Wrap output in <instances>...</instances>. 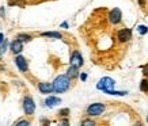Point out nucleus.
Here are the masks:
<instances>
[{"instance_id": "nucleus-1", "label": "nucleus", "mask_w": 148, "mask_h": 126, "mask_svg": "<svg viewBox=\"0 0 148 126\" xmlns=\"http://www.w3.org/2000/svg\"><path fill=\"white\" fill-rule=\"evenodd\" d=\"M53 86V91L57 92V94H61V92H65V91L69 88L71 86V79L67 76V75H60L54 79V81L52 83Z\"/></svg>"}, {"instance_id": "nucleus-2", "label": "nucleus", "mask_w": 148, "mask_h": 126, "mask_svg": "<svg viewBox=\"0 0 148 126\" xmlns=\"http://www.w3.org/2000/svg\"><path fill=\"white\" fill-rule=\"evenodd\" d=\"M116 84V81L113 80L112 77H102L101 80L98 81V84H97V88L101 91H105V92H108V91L113 90V87Z\"/></svg>"}, {"instance_id": "nucleus-3", "label": "nucleus", "mask_w": 148, "mask_h": 126, "mask_svg": "<svg viewBox=\"0 0 148 126\" xmlns=\"http://www.w3.org/2000/svg\"><path fill=\"white\" fill-rule=\"evenodd\" d=\"M105 111V104L103 103H92L87 108V114L90 117H98Z\"/></svg>"}, {"instance_id": "nucleus-4", "label": "nucleus", "mask_w": 148, "mask_h": 126, "mask_svg": "<svg viewBox=\"0 0 148 126\" xmlns=\"http://www.w3.org/2000/svg\"><path fill=\"white\" fill-rule=\"evenodd\" d=\"M23 110H25V113L27 115H32L36 111V103H34V100L30 96H25V99H23Z\"/></svg>"}, {"instance_id": "nucleus-5", "label": "nucleus", "mask_w": 148, "mask_h": 126, "mask_svg": "<svg viewBox=\"0 0 148 126\" xmlns=\"http://www.w3.org/2000/svg\"><path fill=\"white\" fill-rule=\"evenodd\" d=\"M121 18H122V14H121V10L120 8H114L110 11L109 14V19H110V22L113 25H117V23L121 22Z\"/></svg>"}, {"instance_id": "nucleus-6", "label": "nucleus", "mask_w": 148, "mask_h": 126, "mask_svg": "<svg viewBox=\"0 0 148 126\" xmlns=\"http://www.w3.org/2000/svg\"><path fill=\"white\" fill-rule=\"evenodd\" d=\"M117 38H118L120 42H128L132 38V31L129 29H122V30L117 33Z\"/></svg>"}, {"instance_id": "nucleus-7", "label": "nucleus", "mask_w": 148, "mask_h": 126, "mask_svg": "<svg viewBox=\"0 0 148 126\" xmlns=\"http://www.w3.org/2000/svg\"><path fill=\"white\" fill-rule=\"evenodd\" d=\"M71 65L77 67V68H80L82 65H83V57H82V54L79 53L77 50H75L71 56Z\"/></svg>"}, {"instance_id": "nucleus-8", "label": "nucleus", "mask_w": 148, "mask_h": 126, "mask_svg": "<svg viewBox=\"0 0 148 126\" xmlns=\"http://www.w3.org/2000/svg\"><path fill=\"white\" fill-rule=\"evenodd\" d=\"M15 64H16V67H18L22 72H27L29 65H27V61H26V59H25L23 56H16V59H15Z\"/></svg>"}, {"instance_id": "nucleus-9", "label": "nucleus", "mask_w": 148, "mask_h": 126, "mask_svg": "<svg viewBox=\"0 0 148 126\" xmlns=\"http://www.w3.org/2000/svg\"><path fill=\"white\" fill-rule=\"evenodd\" d=\"M10 49H11V52L15 54H18L21 53L23 50V44H22V41H19V40H15L11 42V45H10Z\"/></svg>"}, {"instance_id": "nucleus-10", "label": "nucleus", "mask_w": 148, "mask_h": 126, "mask_svg": "<svg viewBox=\"0 0 148 126\" xmlns=\"http://www.w3.org/2000/svg\"><path fill=\"white\" fill-rule=\"evenodd\" d=\"M38 90L41 94H50V92H53V86H52V83H40Z\"/></svg>"}, {"instance_id": "nucleus-11", "label": "nucleus", "mask_w": 148, "mask_h": 126, "mask_svg": "<svg viewBox=\"0 0 148 126\" xmlns=\"http://www.w3.org/2000/svg\"><path fill=\"white\" fill-rule=\"evenodd\" d=\"M61 103V99L60 98H56V96H49V98H46L45 99V104L48 107H54V106H57V104Z\"/></svg>"}, {"instance_id": "nucleus-12", "label": "nucleus", "mask_w": 148, "mask_h": 126, "mask_svg": "<svg viewBox=\"0 0 148 126\" xmlns=\"http://www.w3.org/2000/svg\"><path fill=\"white\" fill-rule=\"evenodd\" d=\"M77 75H79V68H77V67H73V65H71V67L68 68L67 76L69 77V79H75V77H77Z\"/></svg>"}, {"instance_id": "nucleus-13", "label": "nucleus", "mask_w": 148, "mask_h": 126, "mask_svg": "<svg viewBox=\"0 0 148 126\" xmlns=\"http://www.w3.org/2000/svg\"><path fill=\"white\" fill-rule=\"evenodd\" d=\"M42 37H50V38H57V40H61L63 38V34L58 31H46L41 34Z\"/></svg>"}, {"instance_id": "nucleus-14", "label": "nucleus", "mask_w": 148, "mask_h": 126, "mask_svg": "<svg viewBox=\"0 0 148 126\" xmlns=\"http://www.w3.org/2000/svg\"><path fill=\"white\" fill-rule=\"evenodd\" d=\"M18 40L22 41V42H29V41H32V35H30V34H25V33H22V34H19L18 35Z\"/></svg>"}, {"instance_id": "nucleus-15", "label": "nucleus", "mask_w": 148, "mask_h": 126, "mask_svg": "<svg viewBox=\"0 0 148 126\" xmlns=\"http://www.w3.org/2000/svg\"><path fill=\"white\" fill-rule=\"evenodd\" d=\"M140 90L143 92H148V79H143L140 83Z\"/></svg>"}, {"instance_id": "nucleus-16", "label": "nucleus", "mask_w": 148, "mask_h": 126, "mask_svg": "<svg viewBox=\"0 0 148 126\" xmlns=\"http://www.w3.org/2000/svg\"><path fill=\"white\" fill-rule=\"evenodd\" d=\"M26 3V0H10V5H21L23 7Z\"/></svg>"}, {"instance_id": "nucleus-17", "label": "nucleus", "mask_w": 148, "mask_h": 126, "mask_svg": "<svg viewBox=\"0 0 148 126\" xmlns=\"http://www.w3.org/2000/svg\"><path fill=\"white\" fill-rule=\"evenodd\" d=\"M137 30H139V33L141 34V35H144V34H147V33H148V27L141 25V26H139V29H137Z\"/></svg>"}, {"instance_id": "nucleus-18", "label": "nucleus", "mask_w": 148, "mask_h": 126, "mask_svg": "<svg viewBox=\"0 0 148 126\" xmlns=\"http://www.w3.org/2000/svg\"><path fill=\"white\" fill-rule=\"evenodd\" d=\"M82 125L83 126H94L95 122L91 121V119H84V121H82Z\"/></svg>"}, {"instance_id": "nucleus-19", "label": "nucleus", "mask_w": 148, "mask_h": 126, "mask_svg": "<svg viewBox=\"0 0 148 126\" xmlns=\"http://www.w3.org/2000/svg\"><path fill=\"white\" fill-rule=\"evenodd\" d=\"M5 49H7V41H3L1 44H0V53H4Z\"/></svg>"}, {"instance_id": "nucleus-20", "label": "nucleus", "mask_w": 148, "mask_h": 126, "mask_svg": "<svg viewBox=\"0 0 148 126\" xmlns=\"http://www.w3.org/2000/svg\"><path fill=\"white\" fill-rule=\"evenodd\" d=\"M60 115H61V117H67L68 114H69V108H63V110H60Z\"/></svg>"}, {"instance_id": "nucleus-21", "label": "nucleus", "mask_w": 148, "mask_h": 126, "mask_svg": "<svg viewBox=\"0 0 148 126\" xmlns=\"http://www.w3.org/2000/svg\"><path fill=\"white\" fill-rule=\"evenodd\" d=\"M15 125H16V126H29L30 123H29L27 121H18L16 123H15Z\"/></svg>"}, {"instance_id": "nucleus-22", "label": "nucleus", "mask_w": 148, "mask_h": 126, "mask_svg": "<svg viewBox=\"0 0 148 126\" xmlns=\"http://www.w3.org/2000/svg\"><path fill=\"white\" fill-rule=\"evenodd\" d=\"M80 79H82L83 81H84L86 79H87V75H86V73H82V75H80Z\"/></svg>"}, {"instance_id": "nucleus-23", "label": "nucleus", "mask_w": 148, "mask_h": 126, "mask_svg": "<svg viewBox=\"0 0 148 126\" xmlns=\"http://www.w3.org/2000/svg\"><path fill=\"white\" fill-rule=\"evenodd\" d=\"M143 71H144V75H147V76H148V65H145V67H144Z\"/></svg>"}, {"instance_id": "nucleus-24", "label": "nucleus", "mask_w": 148, "mask_h": 126, "mask_svg": "<svg viewBox=\"0 0 148 126\" xmlns=\"http://www.w3.org/2000/svg\"><path fill=\"white\" fill-rule=\"evenodd\" d=\"M3 41H4V35H3V34H1V33H0V44H1V42H3Z\"/></svg>"}, {"instance_id": "nucleus-25", "label": "nucleus", "mask_w": 148, "mask_h": 126, "mask_svg": "<svg viewBox=\"0 0 148 126\" xmlns=\"http://www.w3.org/2000/svg\"><path fill=\"white\" fill-rule=\"evenodd\" d=\"M0 15L4 16V8H0Z\"/></svg>"}, {"instance_id": "nucleus-26", "label": "nucleus", "mask_w": 148, "mask_h": 126, "mask_svg": "<svg viewBox=\"0 0 148 126\" xmlns=\"http://www.w3.org/2000/svg\"><path fill=\"white\" fill-rule=\"evenodd\" d=\"M139 3H140V5H144L145 4V0H139Z\"/></svg>"}, {"instance_id": "nucleus-27", "label": "nucleus", "mask_w": 148, "mask_h": 126, "mask_svg": "<svg viewBox=\"0 0 148 126\" xmlns=\"http://www.w3.org/2000/svg\"><path fill=\"white\" fill-rule=\"evenodd\" d=\"M61 27H68V23H67V22H64L63 25H61Z\"/></svg>"}]
</instances>
